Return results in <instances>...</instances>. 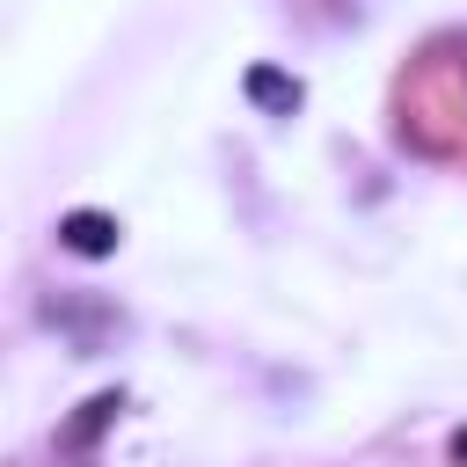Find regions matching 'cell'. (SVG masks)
Returning a JSON list of instances; mask_svg holds the SVG:
<instances>
[{
	"label": "cell",
	"instance_id": "cell-1",
	"mask_svg": "<svg viewBox=\"0 0 467 467\" xmlns=\"http://www.w3.org/2000/svg\"><path fill=\"white\" fill-rule=\"evenodd\" d=\"M44 321H58L80 350H102V343L124 328V314H117V306H102V299H51V306H44Z\"/></svg>",
	"mask_w": 467,
	"mask_h": 467
},
{
	"label": "cell",
	"instance_id": "cell-2",
	"mask_svg": "<svg viewBox=\"0 0 467 467\" xmlns=\"http://www.w3.org/2000/svg\"><path fill=\"white\" fill-rule=\"evenodd\" d=\"M117 416H124V394H117V387L88 394V401H80V416H73V423H58V452H95V445H102V431H109Z\"/></svg>",
	"mask_w": 467,
	"mask_h": 467
},
{
	"label": "cell",
	"instance_id": "cell-4",
	"mask_svg": "<svg viewBox=\"0 0 467 467\" xmlns=\"http://www.w3.org/2000/svg\"><path fill=\"white\" fill-rule=\"evenodd\" d=\"M248 102L270 109V117H292V109L306 102V88H299L292 73H277V66H248Z\"/></svg>",
	"mask_w": 467,
	"mask_h": 467
},
{
	"label": "cell",
	"instance_id": "cell-3",
	"mask_svg": "<svg viewBox=\"0 0 467 467\" xmlns=\"http://www.w3.org/2000/svg\"><path fill=\"white\" fill-rule=\"evenodd\" d=\"M117 241H124V226L109 212H95V204L58 219V248H73V255H117Z\"/></svg>",
	"mask_w": 467,
	"mask_h": 467
},
{
	"label": "cell",
	"instance_id": "cell-5",
	"mask_svg": "<svg viewBox=\"0 0 467 467\" xmlns=\"http://www.w3.org/2000/svg\"><path fill=\"white\" fill-rule=\"evenodd\" d=\"M452 460H460V467H467V431H460V438H452Z\"/></svg>",
	"mask_w": 467,
	"mask_h": 467
}]
</instances>
